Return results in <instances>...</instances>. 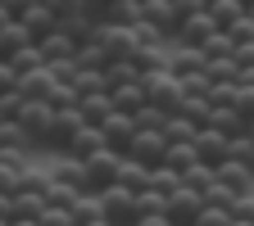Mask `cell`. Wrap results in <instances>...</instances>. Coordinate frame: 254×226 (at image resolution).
I'll use <instances>...</instances> for the list:
<instances>
[{
  "label": "cell",
  "mask_w": 254,
  "mask_h": 226,
  "mask_svg": "<svg viewBox=\"0 0 254 226\" xmlns=\"http://www.w3.org/2000/svg\"><path fill=\"white\" fill-rule=\"evenodd\" d=\"M37 226H73V213H68V208H50V204H46V213L37 217Z\"/></svg>",
  "instance_id": "42"
},
{
  "label": "cell",
  "mask_w": 254,
  "mask_h": 226,
  "mask_svg": "<svg viewBox=\"0 0 254 226\" xmlns=\"http://www.w3.org/2000/svg\"><path fill=\"white\" fill-rule=\"evenodd\" d=\"M141 18H145V23H150L168 45H173L177 27H182V18H177V9H173V0H141Z\"/></svg>",
  "instance_id": "7"
},
{
  "label": "cell",
  "mask_w": 254,
  "mask_h": 226,
  "mask_svg": "<svg viewBox=\"0 0 254 226\" xmlns=\"http://www.w3.org/2000/svg\"><path fill=\"white\" fill-rule=\"evenodd\" d=\"M77 109H82V118H86L91 127H100V122L114 113V100H109V90H91V95H82V100H77Z\"/></svg>",
  "instance_id": "20"
},
{
  "label": "cell",
  "mask_w": 254,
  "mask_h": 226,
  "mask_svg": "<svg viewBox=\"0 0 254 226\" xmlns=\"http://www.w3.org/2000/svg\"><path fill=\"white\" fill-rule=\"evenodd\" d=\"M164 154H168L164 132H141V127H136L132 145H127V158H136V163H145V168H159V163H164Z\"/></svg>",
  "instance_id": "8"
},
{
  "label": "cell",
  "mask_w": 254,
  "mask_h": 226,
  "mask_svg": "<svg viewBox=\"0 0 254 226\" xmlns=\"http://www.w3.org/2000/svg\"><path fill=\"white\" fill-rule=\"evenodd\" d=\"M86 226H109V222H105V217H100V222H86Z\"/></svg>",
  "instance_id": "48"
},
{
  "label": "cell",
  "mask_w": 254,
  "mask_h": 226,
  "mask_svg": "<svg viewBox=\"0 0 254 226\" xmlns=\"http://www.w3.org/2000/svg\"><path fill=\"white\" fill-rule=\"evenodd\" d=\"M0 222H14V195H0Z\"/></svg>",
  "instance_id": "47"
},
{
  "label": "cell",
  "mask_w": 254,
  "mask_h": 226,
  "mask_svg": "<svg viewBox=\"0 0 254 226\" xmlns=\"http://www.w3.org/2000/svg\"><path fill=\"white\" fill-rule=\"evenodd\" d=\"M213 181L222 185V190H227V195H250V190H254V172L245 168V163H232V158H227V163H218L213 168Z\"/></svg>",
  "instance_id": "11"
},
{
  "label": "cell",
  "mask_w": 254,
  "mask_h": 226,
  "mask_svg": "<svg viewBox=\"0 0 254 226\" xmlns=\"http://www.w3.org/2000/svg\"><path fill=\"white\" fill-rule=\"evenodd\" d=\"M23 45H37V41H32V32L18 23V18H9L5 27H0V59H9V54H18Z\"/></svg>",
  "instance_id": "19"
},
{
  "label": "cell",
  "mask_w": 254,
  "mask_h": 226,
  "mask_svg": "<svg viewBox=\"0 0 254 226\" xmlns=\"http://www.w3.org/2000/svg\"><path fill=\"white\" fill-rule=\"evenodd\" d=\"M114 185H123V190H132V195H141V190L150 185V168L123 154V163H118V181H114Z\"/></svg>",
  "instance_id": "18"
},
{
  "label": "cell",
  "mask_w": 254,
  "mask_h": 226,
  "mask_svg": "<svg viewBox=\"0 0 254 226\" xmlns=\"http://www.w3.org/2000/svg\"><path fill=\"white\" fill-rule=\"evenodd\" d=\"M68 213H73V226H86V222H100V217H105V208H100V195H95V190L77 195Z\"/></svg>",
  "instance_id": "24"
},
{
  "label": "cell",
  "mask_w": 254,
  "mask_h": 226,
  "mask_svg": "<svg viewBox=\"0 0 254 226\" xmlns=\"http://www.w3.org/2000/svg\"><path fill=\"white\" fill-rule=\"evenodd\" d=\"M195 226H232V204H218V199H204Z\"/></svg>",
  "instance_id": "29"
},
{
  "label": "cell",
  "mask_w": 254,
  "mask_h": 226,
  "mask_svg": "<svg viewBox=\"0 0 254 226\" xmlns=\"http://www.w3.org/2000/svg\"><path fill=\"white\" fill-rule=\"evenodd\" d=\"M245 14H250V18H254V5H250V9H245Z\"/></svg>",
  "instance_id": "50"
},
{
  "label": "cell",
  "mask_w": 254,
  "mask_h": 226,
  "mask_svg": "<svg viewBox=\"0 0 254 226\" xmlns=\"http://www.w3.org/2000/svg\"><path fill=\"white\" fill-rule=\"evenodd\" d=\"M173 9H177V18H190V14H204L209 0H173Z\"/></svg>",
  "instance_id": "43"
},
{
  "label": "cell",
  "mask_w": 254,
  "mask_h": 226,
  "mask_svg": "<svg viewBox=\"0 0 254 226\" xmlns=\"http://www.w3.org/2000/svg\"><path fill=\"white\" fill-rule=\"evenodd\" d=\"M204 127H218L222 136H241V132H250L232 104H213V113H209V122H204Z\"/></svg>",
  "instance_id": "23"
},
{
  "label": "cell",
  "mask_w": 254,
  "mask_h": 226,
  "mask_svg": "<svg viewBox=\"0 0 254 226\" xmlns=\"http://www.w3.org/2000/svg\"><path fill=\"white\" fill-rule=\"evenodd\" d=\"M136 226H173V222H168L164 213H141V217H136Z\"/></svg>",
  "instance_id": "45"
},
{
  "label": "cell",
  "mask_w": 254,
  "mask_h": 226,
  "mask_svg": "<svg viewBox=\"0 0 254 226\" xmlns=\"http://www.w3.org/2000/svg\"><path fill=\"white\" fill-rule=\"evenodd\" d=\"M250 140H254V127H250Z\"/></svg>",
  "instance_id": "51"
},
{
  "label": "cell",
  "mask_w": 254,
  "mask_h": 226,
  "mask_svg": "<svg viewBox=\"0 0 254 226\" xmlns=\"http://www.w3.org/2000/svg\"><path fill=\"white\" fill-rule=\"evenodd\" d=\"M18 23H23L27 32H32V41H41L46 32H55V27H59V18H55V14H50V9L41 5V0H37V5H27V9L18 14Z\"/></svg>",
  "instance_id": "17"
},
{
  "label": "cell",
  "mask_w": 254,
  "mask_h": 226,
  "mask_svg": "<svg viewBox=\"0 0 254 226\" xmlns=\"http://www.w3.org/2000/svg\"><path fill=\"white\" fill-rule=\"evenodd\" d=\"M209 113H213L209 95H182V104H177V118L195 122V127H204V122H209Z\"/></svg>",
  "instance_id": "26"
},
{
  "label": "cell",
  "mask_w": 254,
  "mask_h": 226,
  "mask_svg": "<svg viewBox=\"0 0 254 226\" xmlns=\"http://www.w3.org/2000/svg\"><path fill=\"white\" fill-rule=\"evenodd\" d=\"M195 132H200V127L186 122V118H177V113L164 122V140H195Z\"/></svg>",
  "instance_id": "37"
},
{
  "label": "cell",
  "mask_w": 254,
  "mask_h": 226,
  "mask_svg": "<svg viewBox=\"0 0 254 226\" xmlns=\"http://www.w3.org/2000/svg\"><path fill=\"white\" fill-rule=\"evenodd\" d=\"M127 82H141L136 63H132V59H109V68H105V86L114 90V86H127Z\"/></svg>",
  "instance_id": "27"
},
{
  "label": "cell",
  "mask_w": 254,
  "mask_h": 226,
  "mask_svg": "<svg viewBox=\"0 0 254 226\" xmlns=\"http://www.w3.org/2000/svg\"><path fill=\"white\" fill-rule=\"evenodd\" d=\"M232 63H236L241 82H245V77H254V45H236V50H232Z\"/></svg>",
  "instance_id": "40"
},
{
  "label": "cell",
  "mask_w": 254,
  "mask_h": 226,
  "mask_svg": "<svg viewBox=\"0 0 254 226\" xmlns=\"http://www.w3.org/2000/svg\"><path fill=\"white\" fill-rule=\"evenodd\" d=\"M245 14V5L241 0H209V18L218 23V27H227V23H236Z\"/></svg>",
  "instance_id": "32"
},
{
  "label": "cell",
  "mask_w": 254,
  "mask_h": 226,
  "mask_svg": "<svg viewBox=\"0 0 254 226\" xmlns=\"http://www.w3.org/2000/svg\"><path fill=\"white\" fill-rule=\"evenodd\" d=\"M164 163L173 172H186L190 163H200V154H195V140H168V154H164Z\"/></svg>",
  "instance_id": "25"
},
{
  "label": "cell",
  "mask_w": 254,
  "mask_h": 226,
  "mask_svg": "<svg viewBox=\"0 0 254 226\" xmlns=\"http://www.w3.org/2000/svg\"><path fill=\"white\" fill-rule=\"evenodd\" d=\"M50 181L77 190V195H86V190H91V181H86V163H82V158H68V154H64L59 163L50 168Z\"/></svg>",
  "instance_id": "14"
},
{
  "label": "cell",
  "mask_w": 254,
  "mask_h": 226,
  "mask_svg": "<svg viewBox=\"0 0 254 226\" xmlns=\"http://www.w3.org/2000/svg\"><path fill=\"white\" fill-rule=\"evenodd\" d=\"M0 5H5V9H9V18H18V14H23L27 5H37V0H0Z\"/></svg>",
  "instance_id": "46"
},
{
  "label": "cell",
  "mask_w": 254,
  "mask_h": 226,
  "mask_svg": "<svg viewBox=\"0 0 254 226\" xmlns=\"http://www.w3.org/2000/svg\"><path fill=\"white\" fill-rule=\"evenodd\" d=\"M0 149H23V154H32V140L23 136L18 122H0Z\"/></svg>",
  "instance_id": "34"
},
{
  "label": "cell",
  "mask_w": 254,
  "mask_h": 226,
  "mask_svg": "<svg viewBox=\"0 0 254 226\" xmlns=\"http://www.w3.org/2000/svg\"><path fill=\"white\" fill-rule=\"evenodd\" d=\"M50 90H55V77H50L46 63L32 68V73H18V95L23 100H50Z\"/></svg>",
  "instance_id": "15"
},
{
  "label": "cell",
  "mask_w": 254,
  "mask_h": 226,
  "mask_svg": "<svg viewBox=\"0 0 254 226\" xmlns=\"http://www.w3.org/2000/svg\"><path fill=\"white\" fill-rule=\"evenodd\" d=\"M132 37H136V45H168V41L159 37V32H154L145 18H141V23H132Z\"/></svg>",
  "instance_id": "41"
},
{
  "label": "cell",
  "mask_w": 254,
  "mask_h": 226,
  "mask_svg": "<svg viewBox=\"0 0 254 226\" xmlns=\"http://www.w3.org/2000/svg\"><path fill=\"white\" fill-rule=\"evenodd\" d=\"M100 208H105V222L109 226H136V217H141L136 195H132V190H123V185L100 190Z\"/></svg>",
  "instance_id": "2"
},
{
  "label": "cell",
  "mask_w": 254,
  "mask_h": 226,
  "mask_svg": "<svg viewBox=\"0 0 254 226\" xmlns=\"http://www.w3.org/2000/svg\"><path fill=\"white\" fill-rule=\"evenodd\" d=\"M241 5H245V9H250V5H254V0H241Z\"/></svg>",
  "instance_id": "49"
},
{
  "label": "cell",
  "mask_w": 254,
  "mask_h": 226,
  "mask_svg": "<svg viewBox=\"0 0 254 226\" xmlns=\"http://www.w3.org/2000/svg\"><path fill=\"white\" fill-rule=\"evenodd\" d=\"M222 32L232 37V45H254V18H250V14H241L236 23H227Z\"/></svg>",
  "instance_id": "35"
},
{
  "label": "cell",
  "mask_w": 254,
  "mask_h": 226,
  "mask_svg": "<svg viewBox=\"0 0 254 226\" xmlns=\"http://www.w3.org/2000/svg\"><path fill=\"white\" fill-rule=\"evenodd\" d=\"M227 158H232V163H245L254 172V140H250V132H241V136L227 140Z\"/></svg>",
  "instance_id": "30"
},
{
  "label": "cell",
  "mask_w": 254,
  "mask_h": 226,
  "mask_svg": "<svg viewBox=\"0 0 254 226\" xmlns=\"http://www.w3.org/2000/svg\"><path fill=\"white\" fill-rule=\"evenodd\" d=\"M95 149H105V132L100 127H77V136H73V145H68V158H91Z\"/></svg>",
  "instance_id": "21"
},
{
  "label": "cell",
  "mask_w": 254,
  "mask_h": 226,
  "mask_svg": "<svg viewBox=\"0 0 254 226\" xmlns=\"http://www.w3.org/2000/svg\"><path fill=\"white\" fill-rule=\"evenodd\" d=\"M204 77H209V82H241L232 54H222V59H204Z\"/></svg>",
  "instance_id": "31"
},
{
  "label": "cell",
  "mask_w": 254,
  "mask_h": 226,
  "mask_svg": "<svg viewBox=\"0 0 254 226\" xmlns=\"http://www.w3.org/2000/svg\"><path fill=\"white\" fill-rule=\"evenodd\" d=\"M100 132H105V145L109 149H118V154H127V145H132V136H136V118L132 113H109L105 122H100Z\"/></svg>",
  "instance_id": "10"
},
{
  "label": "cell",
  "mask_w": 254,
  "mask_h": 226,
  "mask_svg": "<svg viewBox=\"0 0 254 226\" xmlns=\"http://www.w3.org/2000/svg\"><path fill=\"white\" fill-rule=\"evenodd\" d=\"M14 122L23 127V136L32 140V149H46V136H50L55 109H50V100H23V109H18Z\"/></svg>",
  "instance_id": "1"
},
{
  "label": "cell",
  "mask_w": 254,
  "mask_h": 226,
  "mask_svg": "<svg viewBox=\"0 0 254 226\" xmlns=\"http://www.w3.org/2000/svg\"><path fill=\"white\" fill-rule=\"evenodd\" d=\"M77 127H86V118H82V109H77V104H73V109H55L50 136H46V149L68 154V145H73V136H77Z\"/></svg>",
  "instance_id": "5"
},
{
  "label": "cell",
  "mask_w": 254,
  "mask_h": 226,
  "mask_svg": "<svg viewBox=\"0 0 254 226\" xmlns=\"http://www.w3.org/2000/svg\"><path fill=\"white\" fill-rule=\"evenodd\" d=\"M95 45H105V54H109V59H127V54L136 50V37H132V27H123V23H105V18H100Z\"/></svg>",
  "instance_id": "9"
},
{
  "label": "cell",
  "mask_w": 254,
  "mask_h": 226,
  "mask_svg": "<svg viewBox=\"0 0 254 226\" xmlns=\"http://www.w3.org/2000/svg\"><path fill=\"white\" fill-rule=\"evenodd\" d=\"M200 208H204V195H200V190H186V185H177L173 195H168V204H164V217H168L173 226H195Z\"/></svg>",
  "instance_id": "6"
},
{
  "label": "cell",
  "mask_w": 254,
  "mask_h": 226,
  "mask_svg": "<svg viewBox=\"0 0 254 226\" xmlns=\"http://www.w3.org/2000/svg\"><path fill=\"white\" fill-rule=\"evenodd\" d=\"M109 100H114V109H118V113H136V109L145 104V86H141V82L114 86V90H109Z\"/></svg>",
  "instance_id": "22"
},
{
  "label": "cell",
  "mask_w": 254,
  "mask_h": 226,
  "mask_svg": "<svg viewBox=\"0 0 254 226\" xmlns=\"http://www.w3.org/2000/svg\"><path fill=\"white\" fill-rule=\"evenodd\" d=\"M213 32H218V23L209 18V9L204 14H190V18H182V27H177V37H173V45H204L209 37H213Z\"/></svg>",
  "instance_id": "13"
},
{
  "label": "cell",
  "mask_w": 254,
  "mask_h": 226,
  "mask_svg": "<svg viewBox=\"0 0 254 226\" xmlns=\"http://www.w3.org/2000/svg\"><path fill=\"white\" fill-rule=\"evenodd\" d=\"M200 50H204V59H222V54H232L236 45H232V37H227V32L218 27V32H213V37H209V41H204Z\"/></svg>",
  "instance_id": "38"
},
{
  "label": "cell",
  "mask_w": 254,
  "mask_h": 226,
  "mask_svg": "<svg viewBox=\"0 0 254 226\" xmlns=\"http://www.w3.org/2000/svg\"><path fill=\"white\" fill-rule=\"evenodd\" d=\"M41 5H46L55 18H73V14H82V9H86V0H41Z\"/></svg>",
  "instance_id": "39"
},
{
  "label": "cell",
  "mask_w": 254,
  "mask_h": 226,
  "mask_svg": "<svg viewBox=\"0 0 254 226\" xmlns=\"http://www.w3.org/2000/svg\"><path fill=\"white\" fill-rule=\"evenodd\" d=\"M105 23H123V27L141 23V0H114V5L105 9Z\"/></svg>",
  "instance_id": "28"
},
{
  "label": "cell",
  "mask_w": 254,
  "mask_h": 226,
  "mask_svg": "<svg viewBox=\"0 0 254 226\" xmlns=\"http://www.w3.org/2000/svg\"><path fill=\"white\" fill-rule=\"evenodd\" d=\"M82 163H86V181H91V190L100 195V190H109V185L118 181V163H123V154L105 145V149H95L91 158H82Z\"/></svg>",
  "instance_id": "4"
},
{
  "label": "cell",
  "mask_w": 254,
  "mask_h": 226,
  "mask_svg": "<svg viewBox=\"0 0 254 226\" xmlns=\"http://www.w3.org/2000/svg\"><path fill=\"white\" fill-rule=\"evenodd\" d=\"M5 90H18V73L9 68V59H0V95Z\"/></svg>",
  "instance_id": "44"
},
{
  "label": "cell",
  "mask_w": 254,
  "mask_h": 226,
  "mask_svg": "<svg viewBox=\"0 0 254 226\" xmlns=\"http://www.w3.org/2000/svg\"><path fill=\"white\" fill-rule=\"evenodd\" d=\"M182 185H186V190H200V195H204V190L213 185V168H209V163H190V168L182 172Z\"/></svg>",
  "instance_id": "33"
},
{
  "label": "cell",
  "mask_w": 254,
  "mask_h": 226,
  "mask_svg": "<svg viewBox=\"0 0 254 226\" xmlns=\"http://www.w3.org/2000/svg\"><path fill=\"white\" fill-rule=\"evenodd\" d=\"M41 63H46V59H41L37 45H23L18 54H9V68H14V73H32V68H41Z\"/></svg>",
  "instance_id": "36"
},
{
  "label": "cell",
  "mask_w": 254,
  "mask_h": 226,
  "mask_svg": "<svg viewBox=\"0 0 254 226\" xmlns=\"http://www.w3.org/2000/svg\"><path fill=\"white\" fill-rule=\"evenodd\" d=\"M141 86H145V100L150 104H159L164 113H177V104H182V82L168 73V68H159V73H150V77H141Z\"/></svg>",
  "instance_id": "3"
},
{
  "label": "cell",
  "mask_w": 254,
  "mask_h": 226,
  "mask_svg": "<svg viewBox=\"0 0 254 226\" xmlns=\"http://www.w3.org/2000/svg\"><path fill=\"white\" fill-rule=\"evenodd\" d=\"M227 140H232V136H222L218 127H200V132H195V154H200V163H209V168L227 163Z\"/></svg>",
  "instance_id": "12"
},
{
  "label": "cell",
  "mask_w": 254,
  "mask_h": 226,
  "mask_svg": "<svg viewBox=\"0 0 254 226\" xmlns=\"http://www.w3.org/2000/svg\"><path fill=\"white\" fill-rule=\"evenodd\" d=\"M37 50H41L46 63H59V59H73V54H77V41L68 37V32H59V27H55V32H46V37L37 41Z\"/></svg>",
  "instance_id": "16"
}]
</instances>
